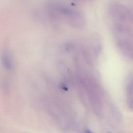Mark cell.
<instances>
[{
    "instance_id": "cell-2",
    "label": "cell",
    "mask_w": 133,
    "mask_h": 133,
    "mask_svg": "<svg viewBox=\"0 0 133 133\" xmlns=\"http://www.w3.org/2000/svg\"><path fill=\"white\" fill-rule=\"evenodd\" d=\"M46 8L49 17L54 20L63 21L77 29H82L85 25V18L78 9L55 2L48 3Z\"/></svg>"
},
{
    "instance_id": "cell-3",
    "label": "cell",
    "mask_w": 133,
    "mask_h": 133,
    "mask_svg": "<svg viewBox=\"0 0 133 133\" xmlns=\"http://www.w3.org/2000/svg\"><path fill=\"white\" fill-rule=\"evenodd\" d=\"M113 31L115 43L121 53L133 60V32L123 23L114 22Z\"/></svg>"
},
{
    "instance_id": "cell-5",
    "label": "cell",
    "mask_w": 133,
    "mask_h": 133,
    "mask_svg": "<svg viewBox=\"0 0 133 133\" xmlns=\"http://www.w3.org/2000/svg\"><path fill=\"white\" fill-rule=\"evenodd\" d=\"M126 94L128 108L130 111H133V77L128 79L127 82Z\"/></svg>"
},
{
    "instance_id": "cell-4",
    "label": "cell",
    "mask_w": 133,
    "mask_h": 133,
    "mask_svg": "<svg viewBox=\"0 0 133 133\" xmlns=\"http://www.w3.org/2000/svg\"><path fill=\"white\" fill-rule=\"evenodd\" d=\"M109 13L114 22L124 23L130 19L129 10L125 6L118 4L111 5L109 7Z\"/></svg>"
},
{
    "instance_id": "cell-6",
    "label": "cell",
    "mask_w": 133,
    "mask_h": 133,
    "mask_svg": "<svg viewBox=\"0 0 133 133\" xmlns=\"http://www.w3.org/2000/svg\"><path fill=\"white\" fill-rule=\"evenodd\" d=\"M2 63L5 70L9 71L12 70L14 63L12 57L9 52L7 50H4L2 53Z\"/></svg>"
},
{
    "instance_id": "cell-1",
    "label": "cell",
    "mask_w": 133,
    "mask_h": 133,
    "mask_svg": "<svg viewBox=\"0 0 133 133\" xmlns=\"http://www.w3.org/2000/svg\"><path fill=\"white\" fill-rule=\"evenodd\" d=\"M83 92L86 96L93 113L98 117L103 115L104 95L99 82L88 73H82L77 78Z\"/></svg>"
}]
</instances>
